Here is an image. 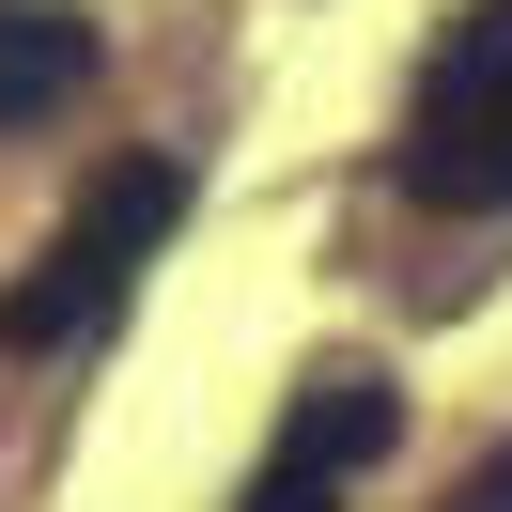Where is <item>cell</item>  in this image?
<instances>
[{
    "label": "cell",
    "instance_id": "5",
    "mask_svg": "<svg viewBox=\"0 0 512 512\" xmlns=\"http://www.w3.org/2000/svg\"><path fill=\"white\" fill-rule=\"evenodd\" d=\"M450 512H512V450H481V466L450 481Z\"/></svg>",
    "mask_w": 512,
    "mask_h": 512
},
{
    "label": "cell",
    "instance_id": "2",
    "mask_svg": "<svg viewBox=\"0 0 512 512\" xmlns=\"http://www.w3.org/2000/svg\"><path fill=\"white\" fill-rule=\"evenodd\" d=\"M404 202L512 218V0H466L404 94Z\"/></svg>",
    "mask_w": 512,
    "mask_h": 512
},
{
    "label": "cell",
    "instance_id": "4",
    "mask_svg": "<svg viewBox=\"0 0 512 512\" xmlns=\"http://www.w3.org/2000/svg\"><path fill=\"white\" fill-rule=\"evenodd\" d=\"M94 94V16L63 0H0V125H63Z\"/></svg>",
    "mask_w": 512,
    "mask_h": 512
},
{
    "label": "cell",
    "instance_id": "1",
    "mask_svg": "<svg viewBox=\"0 0 512 512\" xmlns=\"http://www.w3.org/2000/svg\"><path fill=\"white\" fill-rule=\"evenodd\" d=\"M171 218H187V156H109L94 187L63 202V233L32 249V280L0 295V357H63V342H94V326L125 311V280L171 249Z\"/></svg>",
    "mask_w": 512,
    "mask_h": 512
},
{
    "label": "cell",
    "instance_id": "3",
    "mask_svg": "<svg viewBox=\"0 0 512 512\" xmlns=\"http://www.w3.org/2000/svg\"><path fill=\"white\" fill-rule=\"evenodd\" d=\"M388 450H404V373H388V357H311L233 512H357V481H373Z\"/></svg>",
    "mask_w": 512,
    "mask_h": 512
}]
</instances>
